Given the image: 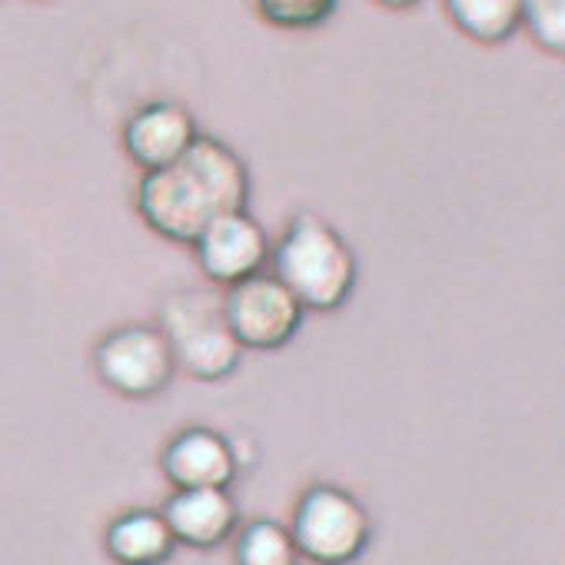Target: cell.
Returning a JSON list of instances; mask_svg holds the SVG:
<instances>
[{
	"mask_svg": "<svg viewBox=\"0 0 565 565\" xmlns=\"http://www.w3.org/2000/svg\"><path fill=\"white\" fill-rule=\"evenodd\" d=\"M104 545H107L110 558L120 565H163L173 555L177 539H173L163 512L130 509L107 525Z\"/></svg>",
	"mask_w": 565,
	"mask_h": 565,
	"instance_id": "8fae6325",
	"label": "cell"
},
{
	"mask_svg": "<svg viewBox=\"0 0 565 565\" xmlns=\"http://www.w3.org/2000/svg\"><path fill=\"white\" fill-rule=\"evenodd\" d=\"M160 333L173 363L193 380L216 383L236 373L243 347L230 330L223 297L213 290H177L160 303Z\"/></svg>",
	"mask_w": 565,
	"mask_h": 565,
	"instance_id": "3957f363",
	"label": "cell"
},
{
	"mask_svg": "<svg viewBox=\"0 0 565 565\" xmlns=\"http://www.w3.org/2000/svg\"><path fill=\"white\" fill-rule=\"evenodd\" d=\"M249 170L243 157L216 137H196L173 163L143 173L137 210L143 223L173 243H193L210 223L246 210Z\"/></svg>",
	"mask_w": 565,
	"mask_h": 565,
	"instance_id": "6da1fadb",
	"label": "cell"
},
{
	"mask_svg": "<svg viewBox=\"0 0 565 565\" xmlns=\"http://www.w3.org/2000/svg\"><path fill=\"white\" fill-rule=\"evenodd\" d=\"M236 565H300V548L287 525L256 519L236 535Z\"/></svg>",
	"mask_w": 565,
	"mask_h": 565,
	"instance_id": "4fadbf2b",
	"label": "cell"
},
{
	"mask_svg": "<svg viewBox=\"0 0 565 565\" xmlns=\"http://www.w3.org/2000/svg\"><path fill=\"white\" fill-rule=\"evenodd\" d=\"M522 0H443L449 21L476 44H502L519 31Z\"/></svg>",
	"mask_w": 565,
	"mask_h": 565,
	"instance_id": "7c38bea8",
	"label": "cell"
},
{
	"mask_svg": "<svg viewBox=\"0 0 565 565\" xmlns=\"http://www.w3.org/2000/svg\"><path fill=\"white\" fill-rule=\"evenodd\" d=\"M200 137L193 114L177 100H153L140 107L124 127V150L143 170H163Z\"/></svg>",
	"mask_w": 565,
	"mask_h": 565,
	"instance_id": "ba28073f",
	"label": "cell"
},
{
	"mask_svg": "<svg viewBox=\"0 0 565 565\" xmlns=\"http://www.w3.org/2000/svg\"><path fill=\"white\" fill-rule=\"evenodd\" d=\"M376 4H383V8H390V11H409V8L419 4V0H376Z\"/></svg>",
	"mask_w": 565,
	"mask_h": 565,
	"instance_id": "2e32d148",
	"label": "cell"
},
{
	"mask_svg": "<svg viewBox=\"0 0 565 565\" xmlns=\"http://www.w3.org/2000/svg\"><path fill=\"white\" fill-rule=\"evenodd\" d=\"M290 535L300 548V558L317 565H350L370 545L373 522L353 492L320 482L300 495Z\"/></svg>",
	"mask_w": 565,
	"mask_h": 565,
	"instance_id": "277c9868",
	"label": "cell"
},
{
	"mask_svg": "<svg viewBox=\"0 0 565 565\" xmlns=\"http://www.w3.org/2000/svg\"><path fill=\"white\" fill-rule=\"evenodd\" d=\"M160 466L173 489H226L239 472V459L230 439L206 426L177 433L163 449Z\"/></svg>",
	"mask_w": 565,
	"mask_h": 565,
	"instance_id": "9c48e42d",
	"label": "cell"
},
{
	"mask_svg": "<svg viewBox=\"0 0 565 565\" xmlns=\"http://www.w3.org/2000/svg\"><path fill=\"white\" fill-rule=\"evenodd\" d=\"M519 28H525L545 54L558 57L565 51V0H522Z\"/></svg>",
	"mask_w": 565,
	"mask_h": 565,
	"instance_id": "5bb4252c",
	"label": "cell"
},
{
	"mask_svg": "<svg viewBox=\"0 0 565 565\" xmlns=\"http://www.w3.org/2000/svg\"><path fill=\"white\" fill-rule=\"evenodd\" d=\"M273 253V276L303 310L333 313L356 287V253L343 233L317 213H297Z\"/></svg>",
	"mask_w": 565,
	"mask_h": 565,
	"instance_id": "7a4b0ae2",
	"label": "cell"
},
{
	"mask_svg": "<svg viewBox=\"0 0 565 565\" xmlns=\"http://www.w3.org/2000/svg\"><path fill=\"white\" fill-rule=\"evenodd\" d=\"M94 370L114 393L127 399H150L170 386L177 363L160 327L127 323L100 337L94 350Z\"/></svg>",
	"mask_w": 565,
	"mask_h": 565,
	"instance_id": "5b68a950",
	"label": "cell"
},
{
	"mask_svg": "<svg viewBox=\"0 0 565 565\" xmlns=\"http://www.w3.org/2000/svg\"><path fill=\"white\" fill-rule=\"evenodd\" d=\"M340 0H256L263 21L282 31H313L333 18Z\"/></svg>",
	"mask_w": 565,
	"mask_h": 565,
	"instance_id": "9a60e30c",
	"label": "cell"
},
{
	"mask_svg": "<svg viewBox=\"0 0 565 565\" xmlns=\"http://www.w3.org/2000/svg\"><path fill=\"white\" fill-rule=\"evenodd\" d=\"M163 519L177 542L190 548H213L233 535L239 509L226 489H177L163 505Z\"/></svg>",
	"mask_w": 565,
	"mask_h": 565,
	"instance_id": "30bf717a",
	"label": "cell"
},
{
	"mask_svg": "<svg viewBox=\"0 0 565 565\" xmlns=\"http://www.w3.org/2000/svg\"><path fill=\"white\" fill-rule=\"evenodd\" d=\"M223 310H226L230 330L243 350L287 347L297 337L303 313H307L297 303V297L266 269L226 287Z\"/></svg>",
	"mask_w": 565,
	"mask_h": 565,
	"instance_id": "8992f818",
	"label": "cell"
},
{
	"mask_svg": "<svg viewBox=\"0 0 565 565\" xmlns=\"http://www.w3.org/2000/svg\"><path fill=\"white\" fill-rule=\"evenodd\" d=\"M193 253L200 269L220 282V287H233V282L263 273L266 259H269V236L266 230L246 213H226L216 223H210L196 239H193Z\"/></svg>",
	"mask_w": 565,
	"mask_h": 565,
	"instance_id": "52a82bcc",
	"label": "cell"
}]
</instances>
